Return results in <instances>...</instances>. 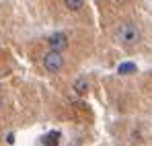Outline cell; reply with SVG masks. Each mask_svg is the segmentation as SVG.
<instances>
[{
    "label": "cell",
    "instance_id": "6da1fadb",
    "mask_svg": "<svg viewBox=\"0 0 152 146\" xmlns=\"http://www.w3.org/2000/svg\"><path fill=\"white\" fill-rule=\"evenodd\" d=\"M117 39H119L124 45H134V43L140 39V29L134 23L119 25V29H117Z\"/></svg>",
    "mask_w": 152,
    "mask_h": 146
},
{
    "label": "cell",
    "instance_id": "7a4b0ae2",
    "mask_svg": "<svg viewBox=\"0 0 152 146\" xmlns=\"http://www.w3.org/2000/svg\"><path fill=\"white\" fill-rule=\"evenodd\" d=\"M62 66H64V56H62V51L50 49V51L43 56V68H45L48 72H58Z\"/></svg>",
    "mask_w": 152,
    "mask_h": 146
},
{
    "label": "cell",
    "instance_id": "3957f363",
    "mask_svg": "<svg viewBox=\"0 0 152 146\" xmlns=\"http://www.w3.org/2000/svg\"><path fill=\"white\" fill-rule=\"evenodd\" d=\"M48 45L50 49H58V51H64V49L68 48V37H66V33H53L48 37Z\"/></svg>",
    "mask_w": 152,
    "mask_h": 146
},
{
    "label": "cell",
    "instance_id": "277c9868",
    "mask_svg": "<svg viewBox=\"0 0 152 146\" xmlns=\"http://www.w3.org/2000/svg\"><path fill=\"white\" fill-rule=\"evenodd\" d=\"M72 89H74L76 95H86V91H88V82H86V78H84V76L76 78L74 84H72Z\"/></svg>",
    "mask_w": 152,
    "mask_h": 146
},
{
    "label": "cell",
    "instance_id": "5b68a950",
    "mask_svg": "<svg viewBox=\"0 0 152 146\" xmlns=\"http://www.w3.org/2000/svg\"><path fill=\"white\" fill-rule=\"evenodd\" d=\"M41 144L43 146H58L60 144V132H50L41 138Z\"/></svg>",
    "mask_w": 152,
    "mask_h": 146
},
{
    "label": "cell",
    "instance_id": "8992f818",
    "mask_svg": "<svg viewBox=\"0 0 152 146\" xmlns=\"http://www.w3.org/2000/svg\"><path fill=\"white\" fill-rule=\"evenodd\" d=\"M117 72H119V74H132V72H136V64H134V62H124V64H119V66H117Z\"/></svg>",
    "mask_w": 152,
    "mask_h": 146
},
{
    "label": "cell",
    "instance_id": "52a82bcc",
    "mask_svg": "<svg viewBox=\"0 0 152 146\" xmlns=\"http://www.w3.org/2000/svg\"><path fill=\"white\" fill-rule=\"evenodd\" d=\"M64 4L70 8V10H80L84 6V0H64Z\"/></svg>",
    "mask_w": 152,
    "mask_h": 146
},
{
    "label": "cell",
    "instance_id": "ba28073f",
    "mask_svg": "<svg viewBox=\"0 0 152 146\" xmlns=\"http://www.w3.org/2000/svg\"><path fill=\"white\" fill-rule=\"evenodd\" d=\"M117 2H126V0H117Z\"/></svg>",
    "mask_w": 152,
    "mask_h": 146
}]
</instances>
